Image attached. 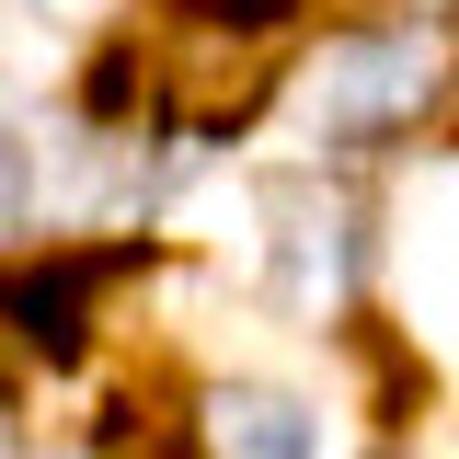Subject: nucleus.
<instances>
[{"label":"nucleus","instance_id":"1","mask_svg":"<svg viewBox=\"0 0 459 459\" xmlns=\"http://www.w3.org/2000/svg\"><path fill=\"white\" fill-rule=\"evenodd\" d=\"M264 81H276V47H264V12L241 0H184V12H161V35H150V57H138V92H150V115L161 126H195V138H219V126H241V115L264 104Z\"/></svg>","mask_w":459,"mask_h":459},{"label":"nucleus","instance_id":"4","mask_svg":"<svg viewBox=\"0 0 459 459\" xmlns=\"http://www.w3.org/2000/svg\"><path fill=\"white\" fill-rule=\"evenodd\" d=\"M276 219H287V299H299V310H310V299H333V276H344V241H333V230H344V219L310 195V184H287Z\"/></svg>","mask_w":459,"mask_h":459},{"label":"nucleus","instance_id":"6","mask_svg":"<svg viewBox=\"0 0 459 459\" xmlns=\"http://www.w3.org/2000/svg\"><path fill=\"white\" fill-rule=\"evenodd\" d=\"M0 459H12V437H0Z\"/></svg>","mask_w":459,"mask_h":459},{"label":"nucleus","instance_id":"3","mask_svg":"<svg viewBox=\"0 0 459 459\" xmlns=\"http://www.w3.org/2000/svg\"><path fill=\"white\" fill-rule=\"evenodd\" d=\"M207 459H310V402H287V391H219L207 402Z\"/></svg>","mask_w":459,"mask_h":459},{"label":"nucleus","instance_id":"5","mask_svg":"<svg viewBox=\"0 0 459 459\" xmlns=\"http://www.w3.org/2000/svg\"><path fill=\"white\" fill-rule=\"evenodd\" d=\"M0 219H12V126H0Z\"/></svg>","mask_w":459,"mask_h":459},{"label":"nucleus","instance_id":"2","mask_svg":"<svg viewBox=\"0 0 459 459\" xmlns=\"http://www.w3.org/2000/svg\"><path fill=\"white\" fill-rule=\"evenodd\" d=\"M437 92V47H413V35H379V47H344L322 57V81H310V115H322V138H391L413 126Z\"/></svg>","mask_w":459,"mask_h":459}]
</instances>
